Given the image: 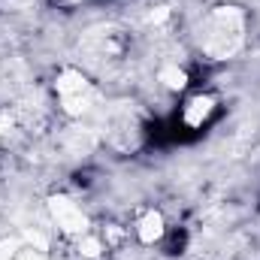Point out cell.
Listing matches in <instances>:
<instances>
[{
  "label": "cell",
  "instance_id": "6da1fadb",
  "mask_svg": "<svg viewBox=\"0 0 260 260\" xmlns=\"http://www.w3.org/2000/svg\"><path fill=\"white\" fill-rule=\"evenodd\" d=\"M245 34H248L245 9L227 3V6H215L203 15L197 43H200V52H206L212 61H227L242 49Z\"/></svg>",
  "mask_w": 260,
  "mask_h": 260
},
{
  "label": "cell",
  "instance_id": "7a4b0ae2",
  "mask_svg": "<svg viewBox=\"0 0 260 260\" xmlns=\"http://www.w3.org/2000/svg\"><path fill=\"white\" fill-rule=\"evenodd\" d=\"M55 88H58V100L67 115H82L94 103V85L79 70H64Z\"/></svg>",
  "mask_w": 260,
  "mask_h": 260
},
{
  "label": "cell",
  "instance_id": "3957f363",
  "mask_svg": "<svg viewBox=\"0 0 260 260\" xmlns=\"http://www.w3.org/2000/svg\"><path fill=\"white\" fill-rule=\"evenodd\" d=\"M49 212H52V218H55L58 230L64 233L67 239H79L82 233H88V230H91L88 215L82 212V206H79L76 200L64 197V194H58V197H52V200H49Z\"/></svg>",
  "mask_w": 260,
  "mask_h": 260
},
{
  "label": "cell",
  "instance_id": "277c9868",
  "mask_svg": "<svg viewBox=\"0 0 260 260\" xmlns=\"http://www.w3.org/2000/svg\"><path fill=\"white\" fill-rule=\"evenodd\" d=\"M215 112H218V97H215L212 91H194V94L182 103L179 121H182V127H188V130H203Z\"/></svg>",
  "mask_w": 260,
  "mask_h": 260
},
{
  "label": "cell",
  "instance_id": "5b68a950",
  "mask_svg": "<svg viewBox=\"0 0 260 260\" xmlns=\"http://www.w3.org/2000/svg\"><path fill=\"white\" fill-rule=\"evenodd\" d=\"M127 230L139 245H157V242H164L167 233H170L167 218H164V212H157V209H142V212L136 215L133 227H127Z\"/></svg>",
  "mask_w": 260,
  "mask_h": 260
},
{
  "label": "cell",
  "instance_id": "8992f818",
  "mask_svg": "<svg viewBox=\"0 0 260 260\" xmlns=\"http://www.w3.org/2000/svg\"><path fill=\"white\" fill-rule=\"evenodd\" d=\"M12 260H49L40 248H21V251H15L12 254Z\"/></svg>",
  "mask_w": 260,
  "mask_h": 260
},
{
  "label": "cell",
  "instance_id": "52a82bcc",
  "mask_svg": "<svg viewBox=\"0 0 260 260\" xmlns=\"http://www.w3.org/2000/svg\"><path fill=\"white\" fill-rule=\"evenodd\" d=\"M61 3H79V0H61Z\"/></svg>",
  "mask_w": 260,
  "mask_h": 260
}]
</instances>
